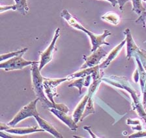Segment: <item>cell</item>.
I'll return each mask as SVG.
<instances>
[{
	"label": "cell",
	"mask_w": 146,
	"mask_h": 138,
	"mask_svg": "<svg viewBox=\"0 0 146 138\" xmlns=\"http://www.w3.org/2000/svg\"><path fill=\"white\" fill-rule=\"evenodd\" d=\"M49 111L50 112H52L55 116L58 117L59 120L63 121L70 130L72 131H76L78 128V126L76 124L77 123H75V121H74L72 117L68 115L67 113L54 108H49Z\"/></svg>",
	"instance_id": "10"
},
{
	"label": "cell",
	"mask_w": 146,
	"mask_h": 138,
	"mask_svg": "<svg viewBox=\"0 0 146 138\" xmlns=\"http://www.w3.org/2000/svg\"><path fill=\"white\" fill-rule=\"evenodd\" d=\"M61 16L63 18L66 20L69 26H70L73 28H75L78 29V30L82 31L83 32L86 33L89 37H90L91 39V51L94 52L97 49L102 46V45H106V46H109L108 43L106 42V38L108 37V36L111 35V33L108 31V30H104V33L102 35H96L93 33L90 32V31L87 30V29L82 26V25L78 21V20L73 16L70 14L67 10L63 9L61 12Z\"/></svg>",
	"instance_id": "2"
},
{
	"label": "cell",
	"mask_w": 146,
	"mask_h": 138,
	"mask_svg": "<svg viewBox=\"0 0 146 138\" xmlns=\"http://www.w3.org/2000/svg\"><path fill=\"white\" fill-rule=\"evenodd\" d=\"M67 80H68L67 77L58 79H50L44 78V82H43L44 92L46 94L47 97L49 99V100L53 103L56 104V103L54 101V96H56L58 95L57 94L56 87L57 86L60 84L61 83L65 82Z\"/></svg>",
	"instance_id": "6"
},
{
	"label": "cell",
	"mask_w": 146,
	"mask_h": 138,
	"mask_svg": "<svg viewBox=\"0 0 146 138\" xmlns=\"http://www.w3.org/2000/svg\"><path fill=\"white\" fill-rule=\"evenodd\" d=\"M101 18L113 25H117L120 22V18L115 12H109L102 16Z\"/></svg>",
	"instance_id": "15"
},
{
	"label": "cell",
	"mask_w": 146,
	"mask_h": 138,
	"mask_svg": "<svg viewBox=\"0 0 146 138\" xmlns=\"http://www.w3.org/2000/svg\"><path fill=\"white\" fill-rule=\"evenodd\" d=\"M126 42V39H125L121 43H120L117 47H115V48H113L112 50L111 51V52L110 53L108 56V57L106 58V59L101 64L99 65L100 69H106V67H108V65L110 64V63L115 59L116 56H117L118 55V54L119 53V52L122 49L123 47L124 46V45Z\"/></svg>",
	"instance_id": "12"
},
{
	"label": "cell",
	"mask_w": 146,
	"mask_h": 138,
	"mask_svg": "<svg viewBox=\"0 0 146 138\" xmlns=\"http://www.w3.org/2000/svg\"><path fill=\"white\" fill-rule=\"evenodd\" d=\"M38 101H39V99L36 98L34 101L30 102L28 105L24 106L14 117V118L7 123L8 125L11 127H15L18 123L27 117H35L36 115H39L37 110H36V103Z\"/></svg>",
	"instance_id": "3"
},
{
	"label": "cell",
	"mask_w": 146,
	"mask_h": 138,
	"mask_svg": "<svg viewBox=\"0 0 146 138\" xmlns=\"http://www.w3.org/2000/svg\"><path fill=\"white\" fill-rule=\"evenodd\" d=\"M146 137V131H145V132H142V131H141V132L135 133L129 136V137Z\"/></svg>",
	"instance_id": "24"
},
{
	"label": "cell",
	"mask_w": 146,
	"mask_h": 138,
	"mask_svg": "<svg viewBox=\"0 0 146 138\" xmlns=\"http://www.w3.org/2000/svg\"><path fill=\"white\" fill-rule=\"evenodd\" d=\"M137 62H138V65H139V69H140V73H139V75H140V84H141V90H143V88H144L145 84V82H146V73H145L144 70H143V68L142 67V64H141L140 61L137 58Z\"/></svg>",
	"instance_id": "19"
},
{
	"label": "cell",
	"mask_w": 146,
	"mask_h": 138,
	"mask_svg": "<svg viewBox=\"0 0 146 138\" xmlns=\"http://www.w3.org/2000/svg\"><path fill=\"white\" fill-rule=\"evenodd\" d=\"M143 105H144V108H146V82H145V84L144 88H143Z\"/></svg>",
	"instance_id": "25"
},
{
	"label": "cell",
	"mask_w": 146,
	"mask_h": 138,
	"mask_svg": "<svg viewBox=\"0 0 146 138\" xmlns=\"http://www.w3.org/2000/svg\"><path fill=\"white\" fill-rule=\"evenodd\" d=\"M27 48H24V49H20V50H18V51H17L11 52V53L1 55V56H0L1 62H3V60L10 59V58L15 57V56L20 55V54H22V53H25L27 51Z\"/></svg>",
	"instance_id": "17"
},
{
	"label": "cell",
	"mask_w": 146,
	"mask_h": 138,
	"mask_svg": "<svg viewBox=\"0 0 146 138\" xmlns=\"http://www.w3.org/2000/svg\"><path fill=\"white\" fill-rule=\"evenodd\" d=\"M84 130H86L88 131V132L90 133L91 135V137H98L97 135H95V133H93L92 132H91L90 127H89V126H84Z\"/></svg>",
	"instance_id": "26"
},
{
	"label": "cell",
	"mask_w": 146,
	"mask_h": 138,
	"mask_svg": "<svg viewBox=\"0 0 146 138\" xmlns=\"http://www.w3.org/2000/svg\"><path fill=\"white\" fill-rule=\"evenodd\" d=\"M17 10V6L15 5H1V8H0V12L3 13V12H5V11L7 10Z\"/></svg>",
	"instance_id": "21"
},
{
	"label": "cell",
	"mask_w": 146,
	"mask_h": 138,
	"mask_svg": "<svg viewBox=\"0 0 146 138\" xmlns=\"http://www.w3.org/2000/svg\"><path fill=\"white\" fill-rule=\"evenodd\" d=\"M84 81H85V77L80 78L77 80H75L72 83L70 84L68 86V87H76L79 90L80 95L82 94V89L83 86H84Z\"/></svg>",
	"instance_id": "20"
},
{
	"label": "cell",
	"mask_w": 146,
	"mask_h": 138,
	"mask_svg": "<svg viewBox=\"0 0 146 138\" xmlns=\"http://www.w3.org/2000/svg\"><path fill=\"white\" fill-rule=\"evenodd\" d=\"M107 53L104 50L103 47L100 46L95 51L93 52L92 54L88 57H84L86 60L84 64L82 65L80 69H86L88 67H92L98 65V64L100 62L102 58L106 56Z\"/></svg>",
	"instance_id": "7"
},
{
	"label": "cell",
	"mask_w": 146,
	"mask_h": 138,
	"mask_svg": "<svg viewBox=\"0 0 146 138\" xmlns=\"http://www.w3.org/2000/svg\"><path fill=\"white\" fill-rule=\"evenodd\" d=\"M89 97H90V94H87L85 96H84L83 98L82 99L80 102L78 103V105L75 108L74 112L73 113L72 115V118L75 121V123H78L79 121H80L81 117L83 115L84 110H85L86 106L87 105V103H88V101L89 99Z\"/></svg>",
	"instance_id": "13"
},
{
	"label": "cell",
	"mask_w": 146,
	"mask_h": 138,
	"mask_svg": "<svg viewBox=\"0 0 146 138\" xmlns=\"http://www.w3.org/2000/svg\"><path fill=\"white\" fill-rule=\"evenodd\" d=\"M32 77V87L35 92L36 98L39 99L42 105L44 108H54L65 113L69 112V109L67 106L63 104H54L47 99L44 93V77L41 75L39 70V62H35L31 65V68Z\"/></svg>",
	"instance_id": "1"
},
{
	"label": "cell",
	"mask_w": 146,
	"mask_h": 138,
	"mask_svg": "<svg viewBox=\"0 0 146 138\" xmlns=\"http://www.w3.org/2000/svg\"><path fill=\"white\" fill-rule=\"evenodd\" d=\"M125 35H126V41L127 42V58L129 59L132 55H134V54L136 53L140 49L136 46L135 42H134L133 38L132 37L131 31L129 29H127L125 31Z\"/></svg>",
	"instance_id": "14"
},
{
	"label": "cell",
	"mask_w": 146,
	"mask_h": 138,
	"mask_svg": "<svg viewBox=\"0 0 146 138\" xmlns=\"http://www.w3.org/2000/svg\"><path fill=\"white\" fill-rule=\"evenodd\" d=\"M34 117H35L36 121H37L38 126H40V128L43 129L44 131H46V132L50 133V134H52L54 137L56 138H61L63 137L62 135L59 132H58V130L51 124L49 123L46 121H45L44 119L41 118L39 115H36V116Z\"/></svg>",
	"instance_id": "11"
},
{
	"label": "cell",
	"mask_w": 146,
	"mask_h": 138,
	"mask_svg": "<svg viewBox=\"0 0 146 138\" xmlns=\"http://www.w3.org/2000/svg\"><path fill=\"white\" fill-rule=\"evenodd\" d=\"M106 1H109L110 3H111V6L113 7H115L116 5H117V4L118 3L117 0H106Z\"/></svg>",
	"instance_id": "27"
},
{
	"label": "cell",
	"mask_w": 146,
	"mask_h": 138,
	"mask_svg": "<svg viewBox=\"0 0 146 138\" xmlns=\"http://www.w3.org/2000/svg\"><path fill=\"white\" fill-rule=\"evenodd\" d=\"M15 5L17 6V10H18L22 15L26 16L29 12V7L27 6V0H14Z\"/></svg>",
	"instance_id": "16"
},
{
	"label": "cell",
	"mask_w": 146,
	"mask_h": 138,
	"mask_svg": "<svg viewBox=\"0 0 146 138\" xmlns=\"http://www.w3.org/2000/svg\"><path fill=\"white\" fill-rule=\"evenodd\" d=\"M1 128L0 130L5 132L12 133L16 135H26L30 134L32 133L38 132H44V130L42 128H38L37 126H32V127H22V128H14L9 126L7 124H5L3 123H0Z\"/></svg>",
	"instance_id": "8"
},
{
	"label": "cell",
	"mask_w": 146,
	"mask_h": 138,
	"mask_svg": "<svg viewBox=\"0 0 146 138\" xmlns=\"http://www.w3.org/2000/svg\"><path fill=\"white\" fill-rule=\"evenodd\" d=\"M132 10L138 15H140L143 12H145V8L141 3V0H132Z\"/></svg>",
	"instance_id": "18"
},
{
	"label": "cell",
	"mask_w": 146,
	"mask_h": 138,
	"mask_svg": "<svg viewBox=\"0 0 146 138\" xmlns=\"http://www.w3.org/2000/svg\"><path fill=\"white\" fill-rule=\"evenodd\" d=\"M60 36V29L58 28L56 29L54 33V36L53 39H52L51 43H50L49 46L47 47L45 50L40 53V61H39V70L40 71L46 65L52 60L53 55L55 51L57 50L56 47V44L57 40Z\"/></svg>",
	"instance_id": "5"
},
{
	"label": "cell",
	"mask_w": 146,
	"mask_h": 138,
	"mask_svg": "<svg viewBox=\"0 0 146 138\" xmlns=\"http://www.w3.org/2000/svg\"><path fill=\"white\" fill-rule=\"evenodd\" d=\"M0 137H9V138H20V137H26V136H21V135H16V134L15 135H13L12 133H7L6 132H3V131L1 130L0 132Z\"/></svg>",
	"instance_id": "22"
},
{
	"label": "cell",
	"mask_w": 146,
	"mask_h": 138,
	"mask_svg": "<svg viewBox=\"0 0 146 138\" xmlns=\"http://www.w3.org/2000/svg\"><path fill=\"white\" fill-rule=\"evenodd\" d=\"M132 0H117V3L119 4V9L121 11H123V9H124L125 5L126 4L127 2L131 1Z\"/></svg>",
	"instance_id": "23"
},
{
	"label": "cell",
	"mask_w": 146,
	"mask_h": 138,
	"mask_svg": "<svg viewBox=\"0 0 146 138\" xmlns=\"http://www.w3.org/2000/svg\"><path fill=\"white\" fill-rule=\"evenodd\" d=\"M99 65H98L92 67H88V68L81 69L80 71H78L76 72H75V73L73 74L68 75L67 77L68 78V80H70L76 78L86 77L90 75H91L92 76L93 80H98V79L102 78V77L100 76L99 73Z\"/></svg>",
	"instance_id": "9"
},
{
	"label": "cell",
	"mask_w": 146,
	"mask_h": 138,
	"mask_svg": "<svg viewBox=\"0 0 146 138\" xmlns=\"http://www.w3.org/2000/svg\"><path fill=\"white\" fill-rule=\"evenodd\" d=\"M24 53L20 54V55L15 56V57L11 58L10 59H8L5 62H2L0 64V68L4 69L6 71H13V70L22 69L25 67L31 65L33 63H35L36 61H28L25 60L22 57Z\"/></svg>",
	"instance_id": "4"
}]
</instances>
